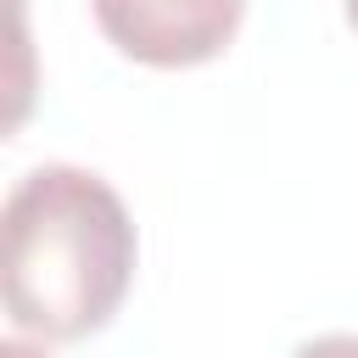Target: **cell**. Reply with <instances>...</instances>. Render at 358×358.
Listing matches in <instances>:
<instances>
[{"label": "cell", "instance_id": "4", "mask_svg": "<svg viewBox=\"0 0 358 358\" xmlns=\"http://www.w3.org/2000/svg\"><path fill=\"white\" fill-rule=\"evenodd\" d=\"M0 358H45V347H28V341H0Z\"/></svg>", "mask_w": 358, "mask_h": 358}, {"label": "cell", "instance_id": "1", "mask_svg": "<svg viewBox=\"0 0 358 358\" xmlns=\"http://www.w3.org/2000/svg\"><path fill=\"white\" fill-rule=\"evenodd\" d=\"M0 229V291L17 330L39 341H84L123 308L140 241L123 196L101 173L73 162L28 168L6 196Z\"/></svg>", "mask_w": 358, "mask_h": 358}, {"label": "cell", "instance_id": "5", "mask_svg": "<svg viewBox=\"0 0 358 358\" xmlns=\"http://www.w3.org/2000/svg\"><path fill=\"white\" fill-rule=\"evenodd\" d=\"M347 28L358 34V0H347Z\"/></svg>", "mask_w": 358, "mask_h": 358}, {"label": "cell", "instance_id": "2", "mask_svg": "<svg viewBox=\"0 0 358 358\" xmlns=\"http://www.w3.org/2000/svg\"><path fill=\"white\" fill-rule=\"evenodd\" d=\"M90 11L106 45L129 62L201 67L235 39L246 0H90Z\"/></svg>", "mask_w": 358, "mask_h": 358}, {"label": "cell", "instance_id": "3", "mask_svg": "<svg viewBox=\"0 0 358 358\" xmlns=\"http://www.w3.org/2000/svg\"><path fill=\"white\" fill-rule=\"evenodd\" d=\"M291 358H358V336H347V330H330V336H313V341H302Z\"/></svg>", "mask_w": 358, "mask_h": 358}]
</instances>
